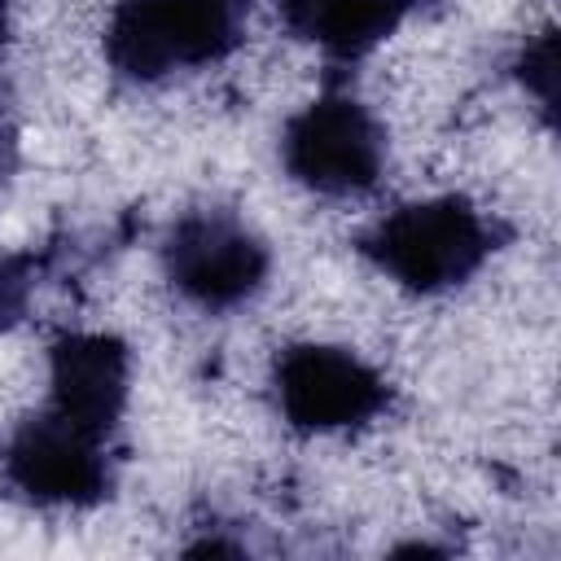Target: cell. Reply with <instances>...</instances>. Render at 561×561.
I'll use <instances>...</instances> for the list:
<instances>
[{
    "label": "cell",
    "mask_w": 561,
    "mask_h": 561,
    "mask_svg": "<svg viewBox=\"0 0 561 561\" xmlns=\"http://www.w3.org/2000/svg\"><path fill=\"white\" fill-rule=\"evenodd\" d=\"M504 245V224L486 215L465 193H438L403 202L377 224H368L355 250L390 276L399 289L434 298L473 280L486 259Z\"/></svg>",
    "instance_id": "1"
},
{
    "label": "cell",
    "mask_w": 561,
    "mask_h": 561,
    "mask_svg": "<svg viewBox=\"0 0 561 561\" xmlns=\"http://www.w3.org/2000/svg\"><path fill=\"white\" fill-rule=\"evenodd\" d=\"M254 0H118L105 22V61L127 83H167L232 57Z\"/></svg>",
    "instance_id": "2"
},
{
    "label": "cell",
    "mask_w": 561,
    "mask_h": 561,
    "mask_svg": "<svg viewBox=\"0 0 561 561\" xmlns=\"http://www.w3.org/2000/svg\"><path fill=\"white\" fill-rule=\"evenodd\" d=\"M280 167L320 197L373 193L386 171V127L346 88H324L280 131Z\"/></svg>",
    "instance_id": "3"
},
{
    "label": "cell",
    "mask_w": 561,
    "mask_h": 561,
    "mask_svg": "<svg viewBox=\"0 0 561 561\" xmlns=\"http://www.w3.org/2000/svg\"><path fill=\"white\" fill-rule=\"evenodd\" d=\"M162 272L171 289L197 311L245 307L272 272L267 241L224 206L184 210L162 237Z\"/></svg>",
    "instance_id": "4"
},
{
    "label": "cell",
    "mask_w": 561,
    "mask_h": 561,
    "mask_svg": "<svg viewBox=\"0 0 561 561\" xmlns=\"http://www.w3.org/2000/svg\"><path fill=\"white\" fill-rule=\"evenodd\" d=\"M272 390L298 434L364 430L394 399L390 381L368 359L333 342H289L272 364Z\"/></svg>",
    "instance_id": "5"
},
{
    "label": "cell",
    "mask_w": 561,
    "mask_h": 561,
    "mask_svg": "<svg viewBox=\"0 0 561 561\" xmlns=\"http://www.w3.org/2000/svg\"><path fill=\"white\" fill-rule=\"evenodd\" d=\"M0 478L35 508H92L114 495V456L105 438H92L39 408L4 438Z\"/></svg>",
    "instance_id": "6"
},
{
    "label": "cell",
    "mask_w": 561,
    "mask_h": 561,
    "mask_svg": "<svg viewBox=\"0 0 561 561\" xmlns=\"http://www.w3.org/2000/svg\"><path fill=\"white\" fill-rule=\"evenodd\" d=\"M131 399V346L118 333L66 329L48 342V412L92 438H114Z\"/></svg>",
    "instance_id": "7"
},
{
    "label": "cell",
    "mask_w": 561,
    "mask_h": 561,
    "mask_svg": "<svg viewBox=\"0 0 561 561\" xmlns=\"http://www.w3.org/2000/svg\"><path fill=\"white\" fill-rule=\"evenodd\" d=\"M285 31L302 44H316L329 61H364L386 44L421 0H272Z\"/></svg>",
    "instance_id": "8"
},
{
    "label": "cell",
    "mask_w": 561,
    "mask_h": 561,
    "mask_svg": "<svg viewBox=\"0 0 561 561\" xmlns=\"http://www.w3.org/2000/svg\"><path fill=\"white\" fill-rule=\"evenodd\" d=\"M53 267V250H9L0 254V333L22 324L31 311V298Z\"/></svg>",
    "instance_id": "9"
},
{
    "label": "cell",
    "mask_w": 561,
    "mask_h": 561,
    "mask_svg": "<svg viewBox=\"0 0 561 561\" xmlns=\"http://www.w3.org/2000/svg\"><path fill=\"white\" fill-rule=\"evenodd\" d=\"M513 70H517L522 88L535 96V105L543 110V118L552 123V114H557V31L543 26L535 39H526Z\"/></svg>",
    "instance_id": "10"
},
{
    "label": "cell",
    "mask_w": 561,
    "mask_h": 561,
    "mask_svg": "<svg viewBox=\"0 0 561 561\" xmlns=\"http://www.w3.org/2000/svg\"><path fill=\"white\" fill-rule=\"evenodd\" d=\"M18 162H22L18 127H13V118H9V114H0V188H9V184H13Z\"/></svg>",
    "instance_id": "11"
},
{
    "label": "cell",
    "mask_w": 561,
    "mask_h": 561,
    "mask_svg": "<svg viewBox=\"0 0 561 561\" xmlns=\"http://www.w3.org/2000/svg\"><path fill=\"white\" fill-rule=\"evenodd\" d=\"M9 44V0H0V53Z\"/></svg>",
    "instance_id": "12"
}]
</instances>
